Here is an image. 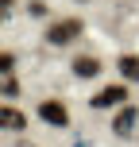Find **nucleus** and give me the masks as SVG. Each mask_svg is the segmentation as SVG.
<instances>
[{"mask_svg":"<svg viewBox=\"0 0 139 147\" xmlns=\"http://www.w3.org/2000/svg\"><path fill=\"white\" fill-rule=\"evenodd\" d=\"M85 31V23L77 20V16H66V20H54L50 27H46V43L50 47H66V43H73V39Z\"/></svg>","mask_w":139,"mask_h":147,"instance_id":"f257e3e1","label":"nucleus"},{"mask_svg":"<svg viewBox=\"0 0 139 147\" xmlns=\"http://www.w3.org/2000/svg\"><path fill=\"white\" fill-rule=\"evenodd\" d=\"M124 101H128V89L124 85H104L97 97H89L93 109H112V105H124Z\"/></svg>","mask_w":139,"mask_h":147,"instance_id":"f03ea898","label":"nucleus"},{"mask_svg":"<svg viewBox=\"0 0 139 147\" xmlns=\"http://www.w3.org/2000/svg\"><path fill=\"white\" fill-rule=\"evenodd\" d=\"M39 116H43L50 128H66L70 124V112H66L62 101H43V105H39Z\"/></svg>","mask_w":139,"mask_h":147,"instance_id":"7ed1b4c3","label":"nucleus"},{"mask_svg":"<svg viewBox=\"0 0 139 147\" xmlns=\"http://www.w3.org/2000/svg\"><path fill=\"white\" fill-rule=\"evenodd\" d=\"M135 120H139V112L132 109V105H124V109H120V116L112 120V128H116V136H124V140H128V136L135 132Z\"/></svg>","mask_w":139,"mask_h":147,"instance_id":"20e7f679","label":"nucleus"},{"mask_svg":"<svg viewBox=\"0 0 139 147\" xmlns=\"http://www.w3.org/2000/svg\"><path fill=\"white\" fill-rule=\"evenodd\" d=\"M0 124H4V132H23V128H27V116H23L19 109H12V105H4Z\"/></svg>","mask_w":139,"mask_h":147,"instance_id":"39448f33","label":"nucleus"},{"mask_svg":"<svg viewBox=\"0 0 139 147\" xmlns=\"http://www.w3.org/2000/svg\"><path fill=\"white\" fill-rule=\"evenodd\" d=\"M73 74H77V78H97V74H101V62H97L93 54H81V58H73Z\"/></svg>","mask_w":139,"mask_h":147,"instance_id":"423d86ee","label":"nucleus"},{"mask_svg":"<svg viewBox=\"0 0 139 147\" xmlns=\"http://www.w3.org/2000/svg\"><path fill=\"white\" fill-rule=\"evenodd\" d=\"M116 66H120V74H124L128 81H139V58H135V54H120Z\"/></svg>","mask_w":139,"mask_h":147,"instance_id":"0eeeda50","label":"nucleus"},{"mask_svg":"<svg viewBox=\"0 0 139 147\" xmlns=\"http://www.w3.org/2000/svg\"><path fill=\"white\" fill-rule=\"evenodd\" d=\"M15 93H19V85H15V78H12V74H4V97H15Z\"/></svg>","mask_w":139,"mask_h":147,"instance_id":"6e6552de","label":"nucleus"},{"mask_svg":"<svg viewBox=\"0 0 139 147\" xmlns=\"http://www.w3.org/2000/svg\"><path fill=\"white\" fill-rule=\"evenodd\" d=\"M12 66H15V58H12V54H4V58H0V70H4V74H12Z\"/></svg>","mask_w":139,"mask_h":147,"instance_id":"1a4fd4ad","label":"nucleus"},{"mask_svg":"<svg viewBox=\"0 0 139 147\" xmlns=\"http://www.w3.org/2000/svg\"><path fill=\"white\" fill-rule=\"evenodd\" d=\"M19 147H31V143H19Z\"/></svg>","mask_w":139,"mask_h":147,"instance_id":"9d476101","label":"nucleus"}]
</instances>
